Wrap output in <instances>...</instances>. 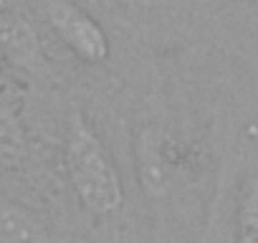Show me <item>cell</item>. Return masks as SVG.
<instances>
[{
  "instance_id": "obj_5",
  "label": "cell",
  "mask_w": 258,
  "mask_h": 243,
  "mask_svg": "<svg viewBox=\"0 0 258 243\" xmlns=\"http://www.w3.org/2000/svg\"><path fill=\"white\" fill-rule=\"evenodd\" d=\"M0 243H58V238L41 213L0 195Z\"/></svg>"
},
{
  "instance_id": "obj_2",
  "label": "cell",
  "mask_w": 258,
  "mask_h": 243,
  "mask_svg": "<svg viewBox=\"0 0 258 243\" xmlns=\"http://www.w3.org/2000/svg\"><path fill=\"white\" fill-rule=\"evenodd\" d=\"M132 147L140 190L147 200L162 205V200H172L182 183L190 180L195 167L192 145L172 132L170 125H160V119L140 122Z\"/></svg>"
},
{
  "instance_id": "obj_4",
  "label": "cell",
  "mask_w": 258,
  "mask_h": 243,
  "mask_svg": "<svg viewBox=\"0 0 258 243\" xmlns=\"http://www.w3.org/2000/svg\"><path fill=\"white\" fill-rule=\"evenodd\" d=\"M228 243H258V155L248 152L238 162L228 205Z\"/></svg>"
},
{
  "instance_id": "obj_6",
  "label": "cell",
  "mask_w": 258,
  "mask_h": 243,
  "mask_svg": "<svg viewBox=\"0 0 258 243\" xmlns=\"http://www.w3.org/2000/svg\"><path fill=\"white\" fill-rule=\"evenodd\" d=\"M16 3H18V0H0V16H6V13H11Z\"/></svg>"
},
{
  "instance_id": "obj_3",
  "label": "cell",
  "mask_w": 258,
  "mask_h": 243,
  "mask_svg": "<svg viewBox=\"0 0 258 243\" xmlns=\"http://www.w3.org/2000/svg\"><path fill=\"white\" fill-rule=\"evenodd\" d=\"M46 23L53 36L86 66H101L111 56V43L106 31L71 0H46Z\"/></svg>"
},
{
  "instance_id": "obj_1",
  "label": "cell",
  "mask_w": 258,
  "mask_h": 243,
  "mask_svg": "<svg viewBox=\"0 0 258 243\" xmlns=\"http://www.w3.org/2000/svg\"><path fill=\"white\" fill-rule=\"evenodd\" d=\"M63 170L81 210L96 220H111L121 213L126 193L121 172L81 106H71L63 125Z\"/></svg>"
}]
</instances>
